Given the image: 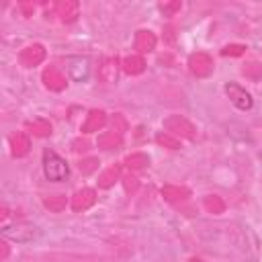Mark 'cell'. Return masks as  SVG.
<instances>
[{"label": "cell", "instance_id": "obj_1", "mask_svg": "<svg viewBox=\"0 0 262 262\" xmlns=\"http://www.w3.org/2000/svg\"><path fill=\"white\" fill-rule=\"evenodd\" d=\"M43 172L47 176V180H53V182H61L68 178L70 174V168L66 164L63 158H59L55 151L51 149H45L43 151Z\"/></svg>", "mask_w": 262, "mask_h": 262}, {"label": "cell", "instance_id": "obj_2", "mask_svg": "<svg viewBox=\"0 0 262 262\" xmlns=\"http://www.w3.org/2000/svg\"><path fill=\"white\" fill-rule=\"evenodd\" d=\"M164 127H166V133L174 135V137H186V139H192L194 137V127L190 121H186L184 117L180 115H174V117H168L164 121Z\"/></svg>", "mask_w": 262, "mask_h": 262}, {"label": "cell", "instance_id": "obj_3", "mask_svg": "<svg viewBox=\"0 0 262 262\" xmlns=\"http://www.w3.org/2000/svg\"><path fill=\"white\" fill-rule=\"evenodd\" d=\"M45 59V47L39 45V43H33L29 47H25L18 55V61L25 66V68H33V66H39L41 61Z\"/></svg>", "mask_w": 262, "mask_h": 262}, {"label": "cell", "instance_id": "obj_4", "mask_svg": "<svg viewBox=\"0 0 262 262\" xmlns=\"http://www.w3.org/2000/svg\"><path fill=\"white\" fill-rule=\"evenodd\" d=\"M225 92H227L229 100H231L237 108L248 111V108L252 106V96H250V92H246L242 86H237V84H227V86H225Z\"/></svg>", "mask_w": 262, "mask_h": 262}, {"label": "cell", "instance_id": "obj_5", "mask_svg": "<svg viewBox=\"0 0 262 262\" xmlns=\"http://www.w3.org/2000/svg\"><path fill=\"white\" fill-rule=\"evenodd\" d=\"M188 68H190V72H192L194 76L203 78V76H209V74H211L213 61H211V57H209L207 53H194V55H190V59H188Z\"/></svg>", "mask_w": 262, "mask_h": 262}, {"label": "cell", "instance_id": "obj_6", "mask_svg": "<svg viewBox=\"0 0 262 262\" xmlns=\"http://www.w3.org/2000/svg\"><path fill=\"white\" fill-rule=\"evenodd\" d=\"M43 84L49 88V90H63V86H66V76L61 74V70L59 68H55V66H49V68H45L43 70Z\"/></svg>", "mask_w": 262, "mask_h": 262}, {"label": "cell", "instance_id": "obj_7", "mask_svg": "<svg viewBox=\"0 0 262 262\" xmlns=\"http://www.w3.org/2000/svg\"><path fill=\"white\" fill-rule=\"evenodd\" d=\"M35 233L37 231L33 225H14V227L2 229V235L6 239H12V242H29V239H33Z\"/></svg>", "mask_w": 262, "mask_h": 262}, {"label": "cell", "instance_id": "obj_8", "mask_svg": "<svg viewBox=\"0 0 262 262\" xmlns=\"http://www.w3.org/2000/svg\"><path fill=\"white\" fill-rule=\"evenodd\" d=\"M96 201V192L92 188H84V190H78L74 196H72V209L74 211H86L88 207H92Z\"/></svg>", "mask_w": 262, "mask_h": 262}, {"label": "cell", "instance_id": "obj_9", "mask_svg": "<svg viewBox=\"0 0 262 262\" xmlns=\"http://www.w3.org/2000/svg\"><path fill=\"white\" fill-rule=\"evenodd\" d=\"M10 147H12V156H16V158L27 156V151H29V147H31V139H29V135L23 133V131L14 133V135L10 137Z\"/></svg>", "mask_w": 262, "mask_h": 262}, {"label": "cell", "instance_id": "obj_10", "mask_svg": "<svg viewBox=\"0 0 262 262\" xmlns=\"http://www.w3.org/2000/svg\"><path fill=\"white\" fill-rule=\"evenodd\" d=\"M78 10H80V6H78V2H74V0H66V2L55 4V12H57V16H59L63 23H72V20L78 16Z\"/></svg>", "mask_w": 262, "mask_h": 262}, {"label": "cell", "instance_id": "obj_11", "mask_svg": "<svg viewBox=\"0 0 262 262\" xmlns=\"http://www.w3.org/2000/svg\"><path fill=\"white\" fill-rule=\"evenodd\" d=\"M104 123H106V117H104L102 111H90L88 117H86V121L82 123V131H84V133L98 131V129L104 127Z\"/></svg>", "mask_w": 262, "mask_h": 262}, {"label": "cell", "instance_id": "obj_12", "mask_svg": "<svg viewBox=\"0 0 262 262\" xmlns=\"http://www.w3.org/2000/svg\"><path fill=\"white\" fill-rule=\"evenodd\" d=\"M156 47V35L151 31H139L135 37V49L139 53H147Z\"/></svg>", "mask_w": 262, "mask_h": 262}, {"label": "cell", "instance_id": "obj_13", "mask_svg": "<svg viewBox=\"0 0 262 262\" xmlns=\"http://www.w3.org/2000/svg\"><path fill=\"white\" fill-rule=\"evenodd\" d=\"M143 68H145V61H143V57H141L139 53L129 55V57H125V61H123V70H125L127 74H141Z\"/></svg>", "mask_w": 262, "mask_h": 262}, {"label": "cell", "instance_id": "obj_14", "mask_svg": "<svg viewBox=\"0 0 262 262\" xmlns=\"http://www.w3.org/2000/svg\"><path fill=\"white\" fill-rule=\"evenodd\" d=\"M162 194L166 201H184L190 192L184 188V186H174V184H166L162 188Z\"/></svg>", "mask_w": 262, "mask_h": 262}, {"label": "cell", "instance_id": "obj_15", "mask_svg": "<svg viewBox=\"0 0 262 262\" xmlns=\"http://www.w3.org/2000/svg\"><path fill=\"white\" fill-rule=\"evenodd\" d=\"M27 129H29L33 135H37V137H45V135L51 133V125H49L45 119H33V121H29V123H27Z\"/></svg>", "mask_w": 262, "mask_h": 262}, {"label": "cell", "instance_id": "obj_16", "mask_svg": "<svg viewBox=\"0 0 262 262\" xmlns=\"http://www.w3.org/2000/svg\"><path fill=\"white\" fill-rule=\"evenodd\" d=\"M121 135L117 133V131H106V133H102L100 137H98V145L100 147H104V149H113V147H119L121 145Z\"/></svg>", "mask_w": 262, "mask_h": 262}, {"label": "cell", "instance_id": "obj_17", "mask_svg": "<svg viewBox=\"0 0 262 262\" xmlns=\"http://www.w3.org/2000/svg\"><path fill=\"white\" fill-rule=\"evenodd\" d=\"M119 178V166H111V168H106L100 176H98V186H102V188H108V186H113L115 184V180Z\"/></svg>", "mask_w": 262, "mask_h": 262}, {"label": "cell", "instance_id": "obj_18", "mask_svg": "<svg viewBox=\"0 0 262 262\" xmlns=\"http://www.w3.org/2000/svg\"><path fill=\"white\" fill-rule=\"evenodd\" d=\"M43 205H45L49 211L59 213V211L66 209V196H63V194H49V196L43 199Z\"/></svg>", "mask_w": 262, "mask_h": 262}, {"label": "cell", "instance_id": "obj_19", "mask_svg": "<svg viewBox=\"0 0 262 262\" xmlns=\"http://www.w3.org/2000/svg\"><path fill=\"white\" fill-rule=\"evenodd\" d=\"M203 207H205L209 213H215V215H219V213H223V211H225V203H223V199H219V196H215V194L205 196Z\"/></svg>", "mask_w": 262, "mask_h": 262}, {"label": "cell", "instance_id": "obj_20", "mask_svg": "<svg viewBox=\"0 0 262 262\" xmlns=\"http://www.w3.org/2000/svg\"><path fill=\"white\" fill-rule=\"evenodd\" d=\"M117 76V61L115 59H104V63L100 66V78L104 82H113Z\"/></svg>", "mask_w": 262, "mask_h": 262}, {"label": "cell", "instance_id": "obj_21", "mask_svg": "<svg viewBox=\"0 0 262 262\" xmlns=\"http://www.w3.org/2000/svg\"><path fill=\"white\" fill-rule=\"evenodd\" d=\"M125 164H127L131 170H141V168H145V164H147V156H145V154H131V156L125 160Z\"/></svg>", "mask_w": 262, "mask_h": 262}, {"label": "cell", "instance_id": "obj_22", "mask_svg": "<svg viewBox=\"0 0 262 262\" xmlns=\"http://www.w3.org/2000/svg\"><path fill=\"white\" fill-rule=\"evenodd\" d=\"M156 141H158L160 145H164V147H170V149H178V147H180L178 137H174V135H170V133H160V135L156 137Z\"/></svg>", "mask_w": 262, "mask_h": 262}, {"label": "cell", "instance_id": "obj_23", "mask_svg": "<svg viewBox=\"0 0 262 262\" xmlns=\"http://www.w3.org/2000/svg\"><path fill=\"white\" fill-rule=\"evenodd\" d=\"M242 72H244V76L250 78V80H260V78H262V66H260V63H254V61H252V63H246Z\"/></svg>", "mask_w": 262, "mask_h": 262}, {"label": "cell", "instance_id": "obj_24", "mask_svg": "<svg viewBox=\"0 0 262 262\" xmlns=\"http://www.w3.org/2000/svg\"><path fill=\"white\" fill-rule=\"evenodd\" d=\"M98 164H100V162H98L96 158H86V160H82V162L78 164V168H80L82 174H92V172L98 168Z\"/></svg>", "mask_w": 262, "mask_h": 262}, {"label": "cell", "instance_id": "obj_25", "mask_svg": "<svg viewBox=\"0 0 262 262\" xmlns=\"http://www.w3.org/2000/svg\"><path fill=\"white\" fill-rule=\"evenodd\" d=\"M125 129H127V121L121 115H115V119H113V131H117L119 135H123Z\"/></svg>", "mask_w": 262, "mask_h": 262}, {"label": "cell", "instance_id": "obj_26", "mask_svg": "<svg viewBox=\"0 0 262 262\" xmlns=\"http://www.w3.org/2000/svg\"><path fill=\"white\" fill-rule=\"evenodd\" d=\"M244 45H227L223 47V55H242L244 53Z\"/></svg>", "mask_w": 262, "mask_h": 262}, {"label": "cell", "instance_id": "obj_27", "mask_svg": "<svg viewBox=\"0 0 262 262\" xmlns=\"http://www.w3.org/2000/svg\"><path fill=\"white\" fill-rule=\"evenodd\" d=\"M160 8H162V12L172 14V12L180 10V2H164V4H160Z\"/></svg>", "mask_w": 262, "mask_h": 262}, {"label": "cell", "instance_id": "obj_28", "mask_svg": "<svg viewBox=\"0 0 262 262\" xmlns=\"http://www.w3.org/2000/svg\"><path fill=\"white\" fill-rule=\"evenodd\" d=\"M86 149H88V141H84V139L74 141V151H86Z\"/></svg>", "mask_w": 262, "mask_h": 262}, {"label": "cell", "instance_id": "obj_29", "mask_svg": "<svg viewBox=\"0 0 262 262\" xmlns=\"http://www.w3.org/2000/svg\"><path fill=\"white\" fill-rule=\"evenodd\" d=\"M20 10H23L25 16H31L35 8H33V4H29V2H20Z\"/></svg>", "mask_w": 262, "mask_h": 262}, {"label": "cell", "instance_id": "obj_30", "mask_svg": "<svg viewBox=\"0 0 262 262\" xmlns=\"http://www.w3.org/2000/svg\"><path fill=\"white\" fill-rule=\"evenodd\" d=\"M6 256H8V244L4 242V244H2V252H0V260H4Z\"/></svg>", "mask_w": 262, "mask_h": 262}, {"label": "cell", "instance_id": "obj_31", "mask_svg": "<svg viewBox=\"0 0 262 262\" xmlns=\"http://www.w3.org/2000/svg\"><path fill=\"white\" fill-rule=\"evenodd\" d=\"M190 262H201V260H196V258H192V260H190Z\"/></svg>", "mask_w": 262, "mask_h": 262}]
</instances>
